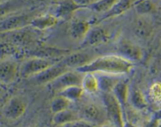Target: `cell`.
Masks as SVG:
<instances>
[{
    "mask_svg": "<svg viewBox=\"0 0 161 127\" xmlns=\"http://www.w3.org/2000/svg\"><path fill=\"white\" fill-rule=\"evenodd\" d=\"M133 67V64L118 55H108L96 58L86 65L76 69L80 74L105 73L120 74L128 73Z\"/></svg>",
    "mask_w": 161,
    "mask_h": 127,
    "instance_id": "cell-1",
    "label": "cell"
},
{
    "mask_svg": "<svg viewBox=\"0 0 161 127\" xmlns=\"http://www.w3.org/2000/svg\"><path fill=\"white\" fill-rule=\"evenodd\" d=\"M102 100L105 103L107 116L109 118L112 124L116 127L124 126L122 107L112 93L102 94Z\"/></svg>",
    "mask_w": 161,
    "mask_h": 127,
    "instance_id": "cell-2",
    "label": "cell"
},
{
    "mask_svg": "<svg viewBox=\"0 0 161 127\" xmlns=\"http://www.w3.org/2000/svg\"><path fill=\"white\" fill-rule=\"evenodd\" d=\"M57 61H53L50 59H46L42 57L31 58L25 61L20 68V75L23 78H28L32 77L37 74L40 73L46 68L50 66L53 65V64L57 63Z\"/></svg>",
    "mask_w": 161,
    "mask_h": 127,
    "instance_id": "cell-3",
    "label": "cell"
},
{
    "mask_svg": "<svg viewBox=\"0 0 161 127\" xmlns=\"http://www.w3.org/2000/svg\"><path fill=\"white\" fill-rule=\"evenodd\" d=\"M68 71H69V68H68L61 61H58L40 73L32 76L33 81L39 85L49 84Z\"/></svg>",
    "mask_w": 161,
    "mask_h": 127,
    "instance_id": "cell-4",
    "label": "cell"
},
{
    "mask_svg": "<svg viewBox=\"0 0 161 127\" xmlns=\"http://www.w3.org/2000/svg\"><path fill=\"white\" fill-rule=\"evenodd\" d=\"M82 77L83 76H81L79 72L68 71L48 85H50V88L52 90L59 93L69 86H80Z\"/></svg>",
    "mask_w": 161,
    "mask_h": 127,
    "instance_id": "cell-5",
    "label": "cell"
},
{
    "mask_svg": "<svg viewBox=\"0 0 161 127\" xmlns=\"http://www.w3.org/2000/svg\"><path fill=\"white\" fill-rule=\"evenodd\" d=\"M118 52L119 53L118 56H121L132 64L133 62L141 61L142 58V50L141 48L127 40L121 41L118 47Z\"/></svg>",
    "mask_w": 161,
    "mask_h": 127,
    "instance_id": "cell-6",
    "label": "cell"
},
{
    "mask_svg": "<svg viewBox=\"0 0 161 127\" xmlns=\"http://www.w3.org/2000/svg\"><path fill=\"white\" fill-rule=\"evenodd\" d=\"M26 111V104L20 97H12L3 109V115L9 120H16L21 117Z\"/></svg>",
    "mask_w": 161,
    "mask_h": 127,
    "instance_id": "cell-7",
    "label": "cell"
},
{
    "mask_svg": "<svg viewBox=\"0 0 161 127\" xmlns=\"http://www.w3.org/2000/svg\"><path fill=\"white\" fill-rule=\"evenodd\" d=\"M34 18L28 14L13 16L8 17L0 24V31H9L20 29L29 25L30 22Z\"/></svg>",
    "mask_w": 161,
    "mask_h": 127,
    "instance_id": "cell-8",
    "label": "cell"
},
{
    "mask_svg": "<svg viewBox=\"0 0 161 127\" xmlns=\"http://www.w3.org/2000/svg\"><path fill=\"white\" fill-rule=\"evenodd\" d=\"M108 39V35L106 31L102 28L94 27L91 28L85 37L83 39V42L81 46L83 48L89 46H95L107 42Z\"/></svg>",
    "mask_w": 161,
    "mask_h": 127,
    "instance_id": "cell-9",
    "label": "cell"
},
{
    "mask_svg": "<svg viewBox=\"0 0 161 127\" xmlns=\"http://www.w3.org/2000/svg\"><path fill=\"white\" fill-rule=\"evenodd\" d=\"M17 64L10 60L0 61V83L10 84L16 79L17 75Z\"/></svg>",
    "mask_w": 161,
    "mask_h": 127,
    "instance_id": "cell-10",
    "label": "cell"
},
{
    "mask_svg": "<svg viewBox=\"0 0 161 127\" xmlns=\"http://www.w3.org/2000/svg\"><path fill=\"white\" fill-rule=\"evenodd\" d=\"M78 115L80 119L86 121L93 125L94 123L101 122L103 117L102 110L93 103H88L83 106Z\"/></svg>",
    "mask_w": 161,
    "mask_h": 127,
    "instance_id": "cell-11",
    "label": "cell"
},
{
    "mask_svg": "<svg viewBox=\"0 0 161 127\" xmlns=\"http://www.w3.org/2000/svg\"><path fill=\"white\" fill-rule=\"evenodd\" d=\"M91 57L89 55L83 53H73L66 56L61 62L68 68H74L75 70L86 65L91 62Z\"/></svg>",
    "mask_w": 161,
    "mask_h": 127,
    "instance_id": "cell-12",
    "label": "cell"
},
{
    "mask_svg": "<svg viewBox=\"0 0 161 127\" xmlns=\"http://www.w3.org/2000/svg\"><path fill=\"white\" fill-rule=\"evenodd\" d=\"M136 1H131V0H122V1H116V3L110 8L109 10L104 13L103 17L99 20L102 21L103 20L111 18V17L119 16L128 10L135 4Z\"/></svg>",
    "mask_w": 161,
    "mask_h": 127,
    "instance_id": "cell-13",
    "label": "cell"
},
{
    "mask_svg": "<svg viewBox=\"0 0 161 127\" xmlns=\"http://www.w3.org/2000/svg\"><path fill=\"white\" fill-rule=\"evenodd\" d=\"M82 8H83V6H80L75 1H63L58 5L53 16L57 19L68 18L73 13V12Z\"/></svg>",
    "mask_w": 161,
    "mask_h": 127,
    "instance_id": "cell-14",
    "label": "cell"
},
{
    "mask_svg": "<svg viewBox=\"0 0 161 127\" xmlns=\"http://www.w3.org/2000/svg\"><path fill=\"white\" fill-rule=\"evenodd\" d=\"M91 28V24L86 20H75L69 27V33L72 39H83Z\"/></svg>",
    "mask_w": 161,
    "mask_h": 127,
    "instance_id": "cell-15",
    "label": "cell"
},
{
    "mask_svg": "<svg viewBox=\"0 0 161 127\" xmlns=\"http://www.w3.org/2000/svg\"><path fill=\"white\" fill-rule=\"evenodd\" d=\"M58 19L53 15L47 14V15L36 17L31 20L29 25L32 28L39 30H46L52 28L58 23Z\"/></svg>",
    "mask_w": 161,
    "mask_h": 127,
    "instance_id": "cell-16",
    "label": "cell"
},
{
    "mask_svg": "<svg viewBox=\"0 0 161 127\" xmlns=\"http://www.w3.org/2000/svg\"><path fill=\"white\" fill-rule=\"evenodd\" d=\"M78 119H80V117H79L76 113L69 109H66L64 111L53 114L51 121L53 125L58 127L66 123H69L70 122H72V121L78 120Z\"/></svg>",
    "mask_w": 161,
    "mask_h": 127,
    "instance_id": "cell-17",
    "label": "cell"
},
{
    "mask_svg": "<svg viewBox=\"0 0 161 127\" xmlns=\"http://www.w3.org/2000/svg\"><path fill=\"white\" fill-rule=\"evenodd\" d=\"M129 93H130V91H129L128 86L124 81L118 82L112 90V94L117 100L122 108L128 100Z\"/></svg>",
    "mask_w": 161,
    "mask_h": 127,
    "instance_id": "cell-18",
    "label": "cell"
},
{
    "mask_svg": "<svg viewBox=\"0 0 161 127\" xmlns=\"http://www.w3.org/2000/svg\"><path fill=\"white\" fill-rule=\"evenodd\" d=\"M135 34L140 38H148L153 31V27L149 20L145 16H141L135 22Z\"/></svg>",
    "mask_w": 161,
    "mask_h": 127,
    "instance_id": "cell-19",
    "label": "cell"
},
{
    "mask_svg": "<svg viewBox=\"0 0 161 127\" xmlns=\"http://www.w3.org/2000/svg\"><path fill=\"white\" fill-rule=\"evenodd\" d=\"M96 77L98 84V90H101L103 93H112L114 86L119 81L116 77L108 75H99L98 76L96 75Z\"/></svg>",
    "mask_w": 161,
    "mask_h": 127,
    "instance_id": "cell-20",
    "label": "cell"
},
{
    "mask_svg": "<svg viewBox=\"0 0 161 127\" xmlns=\"http://www.w3.org/2000/svg\"><path fill=\"white\" fill-rule=\"evenodd\" d=\"M80 86L83 91L91 93L98 91V84L96 75L93 73H85L82 77Z\"/></svg>",
    "mask_w": 161,
    "mask_h": 127,
    "instance_id": "cell-21",
    "label": "cell"
},
{
    "mask_svg": "<svg viewBox=\"0 0 161 127\" xmlns=\"http://www.w3.org/2000/svg\"><path fill=\"white\" fill-rule=\"evenodd\" d=\"M83 90L80 86H72L62 89L59 92V95L67 99L69 101H75L82 97Z\"/></svg>",
    "mask_w": 161,
    "mask_h": 127,
    "instance_id": "cell-22",
    "label": "cell"
},
{
    "mask_svg": "<svg viewBox=\"0 0 161 127\" xmlns=\"http://www.w3.org/2000/svg\"><path fill=\"white\" fill-rule=\"evenodd\" d=\"M132 106L138 110H143L147 107V102L143 94L138 89H133L129 93V98Z\"/></svg>",
    "mask_w": 161,
    "mask_h": 127,
    "instance_id": "cell-23",
    "label": "cell"
},
{
    "mask_svg": "<svg viewBox=\"0 0 161 127\" xmlns=\"http://www.w3.org/2000/svg\"><path fill=\"white\" fill-rule=\"evenodd\" d=\"M69 105H70V101H69L64 97L58 95L52 100L50 103V111L53 114H56L60 111L69 109Z\"/></svg>",
    "mask_w": 161,
    "mask_h": 127,
    "instance_id": "cell-24",
    "label": "cell"
},
{
    "mask_svg": "<svg viewBox=\"0 0 161 127\" xmlns=\"http://www.w3.org/2000/svg\"><path fill=\"white\" fill-rule=\"evenodd\" d=\"M117 0H101V1H94L92 4L90 5L87 8L96 13H105L110 9V8L116 3Z\"/></svg>",
    "mask_w": 161,
    "mask_h": 127,
    "instance_id": "cell-25",
    "label": "cell"
},
{
    "mask_svg": "<svg viewBox=\"0 0 161 127\" xmlns=\"http://www.w3.org/2000/svg\"><path fill=\"white\" fill-rule=\"evenodd\" d=\"M135 11L140 16H146L155 9V6L151 1H139L135 3Z\"/></svg>",
    "mask_w": 161,
    "mask_h": 127,
    "instance_id": "cell-26",
    "label": "cell"
},
{
    "mask_svg": "<svg viewBox=\"0 0 161 127\" xmlns=\"http://www.w3.org/2000/svg\"><path fill=\"white\" fill-rule=\"evenodd\" d=\"M160 82H155L152 85L149 90L150 97L156 103L159 104L160 102Z\"/></svg>",
    "mask_w": 161,
    "mask_h": 127,
    "instance_id": "cell-27",
    "label": "cell"
},
{
    "mask_svg": "<svg viewBox=\"0 0 161 127\" xmlns=\"http://www.w3.org/2000/svg\"><path fill=\"white\" fill-rule=\"evenodd\" d=\"M93 125L88 123L86 121H83L82 119H78V120L72 121V122L66 123L64 125H61L58 127H92Z\"/></svg>",
    "mask_w": 161,
    "mask_h": 127,
    "instance_id": "cell-28",
    "label": "cell"
},
{
    "mask_svg": "<svg viewBox=\"0 0 161 127\" xmlns=\"http://www.w3.org/2000/svg\"><path fill=\"white\" fill-rule=\"evenodd\" d=\"M14 9V4L12 3L0 2V16L5 15L8 12Z\"/></svg>",
    "mask_w": 161,
    "mask_h": 127,
    "instance_id": "cell-29",
    "label": "cell"
},
{
    "mask_svg": "<svg viewBox=\"0 0 161 127\" xmlns=\"http://www.w3.org/2000/svg\"><path fill=\"white\" fill-rule=\"evenodd\" d=\"M92 127H116L113 124H108V123H102L98 124V125H94Z\"/></svg>",
    "mask_w": 161,
    "mask_h": 127,
    "instance_id": "cell-30",
    "label": "cell"
}]
</instances>
